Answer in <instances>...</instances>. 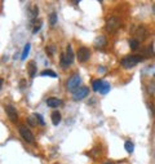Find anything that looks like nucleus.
Masks as SVG:
<instances>
[{
  "label": "nucleus",
  "mask_w": 155,
  "mask_h": 164,
  "mask_svg": "<svg viewBox=\"0 0 155 164\" xmlns=\"http://www.w3.org/2000/svg\"><path fill=\"white\" fill-rule=\"evenodd\" d=\"M120 26H122V22L118 17H110V18H107V21H106V26H105V28H106L110 34H114L115 31L119 30Z\"/></svg>",
  "instance_id": "f03ea898"
},
{
  "label": "nucleus",
  "mask_w": 155,
  "mask_h": 164,
  "mask_svg": "<svg viewBox=\"0 0 155 164\" xmlns=\"http://www.w3.org/2000/svg\"><path fill=\"white\" fill-rule=\"evenodd\" d=\"M153 13H154V14H155V4H154V5H153Z\"/></svg>",
  "instance_id": "c85d7f7f"
},
{
  "label": "nucleus",
  "mask_w": 155,
  "mask_h": 164,
  "mask_svg": "<svg viewBox=\"0 0 155 164\" xmlns=\"http://www.w3.org/2000/svg\"><path fill=\"white\" fill-rule=\"evenodd\" d=\"M76 57L80 62H87L91 57V51L85 47H82V48H79V51H78Z\"/></svg>",
  "instance_id": "0eeeda50"
},
{
  "label": "nucleus",
  "mask_w": 155,
  "mask_h": 164,
  "mask_svg": "<svg viewBox=\"0 0 155 164\" xmlns=\"http://www.w3.org/2000/svg\"><path fill=\"white\" fill-rule=\"evenodd\" d=\"M105 44H106V39H105V36L96 38V41H94V45H96V47L102 48V47H105Z\"/></svg>",
  "instance_id": "2eb2a0df"
},
{
  "label": "nucleus",
  "mask_w": 155,
  "mask_h": 164,
  "mask_svg": "<svg viewBox=\"0 0 155 164\" xmlns=\"http://www.w3.org/2000/svg\"><path fill=\"white\" fill-rule=\"evenodd\" d=\"M52 123L54 124V126H58L59 123H61V114H59L58 111H54L53 114H52Z\"/></svg>",
  "instance_id": "ddd939ff"
},
{
  "label": "nucleus",
  "mask_w": 155,
  "mask_h": 164,
  "mask_svg": "<svg viewBox=\"0 0 155 164\" xmlns=\"http://www.w3.org/2000/svg\"><path fill=\"white\" fill-rule=\"evenodd\" d=\"M88 92H89V91H88V88H85V87L78 88L76 91L72 92V99H74V101H80V99H83V98L87 97Z\"/></svg>",
  "instance_id": "39448f33"
},
{
  "label": "nucleus",
  "mask_w": 155,
  "mask_h": 164,
  "mask_svg": "<svg viewBox=\"0 0 155 164\" xmlns=\"http://www.w3.org/2000/svg\"><path fill=\"white\" fill-rule=\"evenodd\" d=\"M47 106L48 107H52V109H57L58 106H61V99H58L57 97H49L47 98Z\"/></svg>",
  "instance_id": "1a4fd4ad"
},
{
  "label": "nucleus",
  "mask_w": 155,
  "mask_h": 164,
  "mask_svg": "<svg viewBox=\"0 0 155 164\" xmlns=\"http://www.w3.org/2000/svg\"><path fill=\"white\" fill-rule=\"evenodd\" d=\"M154 76H155V75H154Z\"/></svg>",
  "instance_id": "7c9ffc66"
},
{
  "label": "nucleus",
  "mask_w": 155,
  "mask_h": 164,
  "mask_svg": "<svg viewBox=\"0 0 155 164\" xmlns=\"http://www.w3.org/2000/svg\"><path fill=\"white\" fill-rule=\"evenodd\" d=\"M98 70H100V73H102V74H104L105 71H106V70H105V67H104V66H100V67H98Z\"/></svg>",
  "instance_id": "bb28decb"
},
{
  "label": "nucleus",
  "mask_w": 155,
  "mask_h": 164,
  "mask_svg": "<svg viewBox=\"0 0 155 164\" xmlns=\"http://www.w3.org/2000/svg\"><path fill=\"white\" fill-rule=\"evenodd\" d=\"M41 25H43V23H41V21H39V22H38V25H35V27H34V30H33V33H34V34H36L38 31L40 30Z\"/></svg>",
  "instance_id": "393cba45"
},
{
  "label": "nucleus",
  "mask_w": 155,
  "mask_h": 164,
  "mask_svg": "<svg viewBox=\"0 0 155 164\" xmlns=\"http://www.w3.org/2000/svg\"><path fill=\"white\" fill-rule=\"evenodd\" d=\"M80 84V76L78 75V74H74V75H71L69 78L67 83H66V87H67L69 91H76L78 87H79Z\"/></svg>",
  "instance_id": "20e7f679"
},
{
  "label": "nucleus",
  "mask_w": 155,
  "mask_h": 164,
  "mask_svg": "<svg viewBox=\"0 0 155 164\" xmlns=\"http://www.w3.org/2000/svg\"><path fill=\"white\" fill-rule=\"evenodd\" d=\"M149 92H150V93H151V94H153V93H154V92H155V84H154V83H151V84H149Z\"/></svg>",
  "instance_id": "a878e982"
},
{
  "label": "nucleus",
  "mask_w": 155,
  "mask_h": 164,
  "mask_svg": "<svg viewBox=\"0 0 155 164\" xmlns=\"http://www.w3.org/2000/svg\"><path fill=\"white\" fill-rule=\"evenodd\" d=\"M27 13H29V17L30 18H36L38 13H39V9H38V5H33V7H29L27 8Z\"/></svg>",
  "instance_id": "f8f14e48"
},
{
  "label": "nucleus",
  "mask_w": 155,
  "mask_h": 164,
  "mask_svg": "<svg viewBox=\"0 0 155 164\" xmlns=\"http://www.w3.org/2000/svg\"><path fill=\"white\" fill-rule=\"evenodd\" d=\"M57 13L56 12H52L51 14H49V25H51V26H54L56 23H57Z\"/></svg>",
  "instance_id": "a211bd4d"
},
{
  "label": "nucleus",
  "mask_w": 155,
  "mask_h": 164,
  "mask_svg": "<svg viewBox=\"0 0 155 164\" xmlns=\"http://www.w3.org/2000/svg\"><path fill=\"white\" fill-rule=\"evenodd\" d=\"M59 63H61V66L62 67H69L70 65H69V62H67V60H66V57H65V53H62L61 54V57H59Z\"/></svg>",
  "instance_id": "aec40b11"
},
{
  "label": "nucleus",
  "mask_w": 155,
  "mask_h": 164,
  "mask_svg": "<svg viewBox=\"0 0 155 164\" xmlns=\"http://www.w3.org/2000/svg\"><path fill=\"white\" fill-rule=\"evenodd\" d=\"M143 61V56L142 54H132V56H127L120 61V65L124 69H131V67L138 65L140 62Z\"/></svg>",
  "instance_id": "f257e3e1"
},
{
  "label": "nucleus",
  "mask_w": 155,
  "mask_h": 164,
  "mask_svg": "<svg viewBox=\"0 0 155 164\" xmlns=\"http://www.w3.org/2000/svg\"><path fill=\"white\" fill-rule=\"evenodd\" d=\"M41 76H51V78H57V74L54 73V71H51V70H44L41 71L40 74Z\"/></svg>",
  "instance_id": "6ab92c4d"
},
{
  "label": "nucleus",
  "mask_w": 155,
  "mask_h": 164,
  "mask_svg": "<svg viewBox=\"0 0 155 164\" xmlns=\"http://www.w3.org/2000/svg\"><path fill=\"white\" fill-rule=\"evenodd\" d=\"M3 83H4V80H3L1 78H0V89H1V87H3Z\"/></svg>",
  "instance_id": "cd10ccee"
},
{
  "label": "nucleus",
  "mask_w": 155,
  "mask_h": 164,
  "mask_svg": "<svg viewBox=\"0 0 155 164\" xmlns=\"http://www.w3.org/2000/svg\"><path fill=\"white\" fill-rule=\"evenodd\" d=\"M109 91H110V84L107 81H102V85H101V89H100V93L101 94H107Z\"/></svg>",
  "instance_id": "dca6fc26"
},
{
  "label": "nucleus",
  "mask_w": 155,
  "mask_h": 164,
  "mask_svg": "<svg viewBox=\"0 0 155 164\" xmlns=\"http://www.w3.org/2000/svg\"><path fill=\"white\" fill-rule=\"evenodd\" d=\"M106 164H112V162H107V163H106Z\"/></svg>",
  "instance_id": "c756f323"
},
{
  "label": "nucleus",
  "mask_w": 155,
  "mask_h": 164,
  "mask_svg": "<svg viewBox=\"0 0 155 164\" xmlns=\"http://www.w3.org/2000/svg\"><path fill=\"white\" fill-rule=\"evenodd\" d=\"M65 57H66V60H67L69 65H71V63L74 62V58H75V56H74V52H72L71 45H67V48H66V52H65Z\"/></svg>",
  "instance_id": "9b49d317"
},
{
  "label": "nucleus",
  "mask_w": 155,
  "mask_h": 164,
  "mask_svg": "<svg viewBox=\"0 0 155 164\" xmlns=\"http://www.w3.org/2000/svg\"><path fill=\"white\" fill-rule=\"evenodd\" d=\"M124 149H125L127 152H129V154H131V152H133V150H135V145H133L132 141L128 140V141L124 142Z\"/></svg>",
  "instance_id": "f3484780"
},
{
  "label": "nucleus",
  "mask_w": 155,
  "mask_h": 164,
  "mask_svg": "<svg viewBox=\"0 0 155 164\" xmlns=\"http://www.w3.org/2000/svg\"><path fill=\"white\" fill-rule=\"evenodd\" d=\"M27 122H29V124L31 127H36V124L39 122H36V116H35V114L34 115H30L29 118H27Z\"/></svg>",
  "instance_id": "4be33fe9"
},
{
  "label": "nucleus",
  "mask_w": 155,
  "mask_h": 164,
  "mask_svg": "<svg viewBox=\"0 0 155 164\" xmlns=\"http://www.w3.org/2000/svg\"><path fill=\"white\" fill-rule=\"evenodd\" d=\"M5 112H7V115H8L10 122H12V123H17V120H18V114H17V110H16L14 106L7 105L5 106Z\"/></svg>",
  "instance_id": "423d86ee"
},
{
  "label": "nucleus",
  "mask_w": 155,
  "mask_h": 164,
  "mask_svg": "<svg viewBox=\"0 0 155 164\" xmlns=\"http://www.w3.org/2000/svg\"><path fill=\"white\" fill-rule=\"evenodd\" d=\"M30 48H31L30 43H27L23 47V52H22V54H21V61H25V60L27 58V56H29V53H30Z\"/></svg>",
  "instance_id": "4468645a"
},
{
  "label": "nucleus",
  "mask_w": 155,
  "mask_h": 164,
  "mask_svg": "<svg viewBox=\"0 0 155 164\" xmlns=\"http://www.w3.org/2000/svg\"><path fill=\"white\" fill-rule=\"evenodd\" d=\"M101 85H102V80H94V81H93V84H92L93 91H94V92H100Z\"/></svg>",
  "instance_id": "412c9836"
},
{
  "label": "nucleus",
  "mask_w": 155,
  "mask_h": 164,
  "mask_svg": "<svg viewBox=\"0 0 155 164\" xmlns=\"http://www.w3.org/2000/svg\"><path fill=\"white\" fill-rule=\"evenodd\" d=\"M36 62L35 61H30L29 63H27V73H29V76L33 79V78H35V75H36Z\"/></svg>",
  "instance_id": "9d476101"
},
{
  "label": "nucleus",
  "mask_w": 155,
  "mask_h": 164,
  "mask_svg": "<svg viewBox=\"0 0 155 164\" xmlns=\"http://www.w3.org/2000/svg\"><path fill=\"white\" fill-rule=\"evenodd\" d=\"M133 34H135L137 41H142V40H145L147 36V30L143 26H138L136 30H133Z\"/></svg>",
  "instance_id": "6e6552de"
},
{
  "label": "nucleus",
  "mask_w": 155,
  "mask_h": 164,
  "mask_svg": "<svg viewBox=\"0 0 155 164\" xmlns=\"http://www.w3.org/2000/svg\"><path fill=\"white\" fill-rule=\"evenodd\" d=\"M128 41H129V45H131V48L133 49V51L138 48V44H140V41H137L136 39H129Z\"/></svg>",
  "instance_id": "5701e85b"
},
{
  "label": "nucleus",
  "mask_w": 155,
  "mask_h": 164,
  "mask_svg": "<svg viewBox=\"0 0 155 164\" xmlns=\"http://www.w3.org/2000/svg\"><path fill=\"white\" fill-rule=\"evenodd\" d=\"M35 116H36V119L39 120V124H40V126H44V119H43V116L40 115V114H35Z\"/></svg>",
  "instance_id": "b1692460"
},
{
  "label": "nucleus",
  "mask_w": 155,
  "mask_h": 164,
  "mask_svg": "<svg viewBox=\"0 0 155 164\" xmlns=\"http://www.w3.org/2000/svg\"><path fill=\"white\" fill-rule=\"evenodd\" d=\"M18 131H20V134L22 136V138H23L25 141L29 142V144H34V141H35L34 134L31 133V131L29 129V128H26L25 126H20Z\"/></svg>",
  "instance_id": "7ed1b4c3"
}]
</instances>
